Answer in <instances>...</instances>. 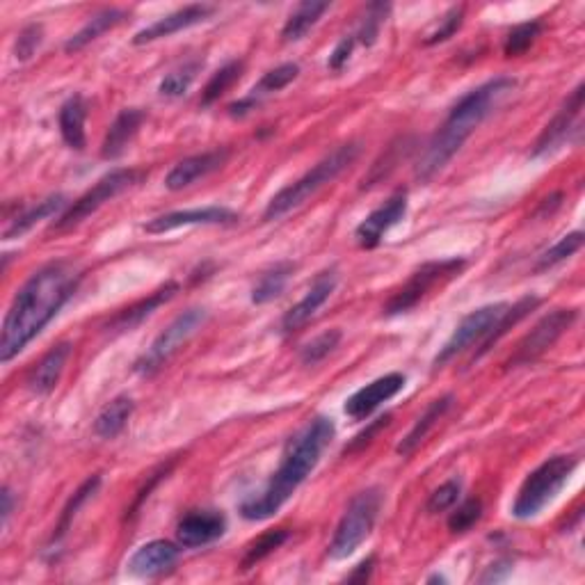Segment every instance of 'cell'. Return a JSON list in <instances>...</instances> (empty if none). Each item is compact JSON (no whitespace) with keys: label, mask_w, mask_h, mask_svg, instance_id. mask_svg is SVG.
<instances>
[{"label":"cell","mask_w":585,"mask_h":585,"mask_svg":"<svg viewBox=\"0 0 585 585\" xmlns=\"http://www.w3.org/2000/svg\"><path fill=\"white\" fill-rule=\"evenodd\" d=\"M243 69L245 64L240 60H231L224 64V67L220 71H215L213 78L208 80L206 87H204V94H202V106H211V103H215L220 99V96L227 94L231 87H234L240 76H243Z\"/></svg>","instance_id":"33"},{"label":"cell","mask_w":585,"mask_h":585,"mask_svg":"<svg viewBox=\"0 0 585 585\" xmlns=\"http://www.w3.org/2000/svg\"><path fill=\"white\" fill-rule=\"evenodd\" d=\"M238 213L224 206H206V208H188V211H174L167 215H158L151 222L144 224L149 234H167V231L181 227H208V224H236Z\"/></svg>","instance_id":"15"},{"label":"cell","mask_w":585,"mask_h":585,"mask_svg":"<svg viewBox=\"0 0 585 585\" xmlns=\"http://www.w3.org/2000/svg\"><path fill=\"white\" fill-rule=\"evenodd\" d=\"M579 460L572 455H556L542 462L538 469L531 471L524 485L519 487V494L512 503V515L517 519H533L556 499L558 492L563 490L567 480L574 474Z\"/></svg>","instance_id":"5"},{"label":"cell","mask_w":585,"mask_h":585,"mask_svg":"<svg viewBox=\"0 0 585 585\" xmlns=\"http://www.w3.org/2000/svg\"><path fill=\"white\" fill-rule=\"evenodd\" d=\"M460 492H462V483L458 478L448 480L442 487H437L435 492L430 494V499L426 503V510L430 515H437V512H444L448 508H453L455 503L460 499Z\"/></svg>","instance_id":"42"},{"label":"cell","mask_w":585,"mask_h":585,"mask_svg":"<svg viewBox=\"0 0 585 585\" xmlns=\"http://www.w3.org/2000/svg\"><path fill=\"white\" fill-rule=\"evenodd\" d=\"M286 540H288V531H284V528L263 533L261 538H256L250 547L245 549V556H243V560H240V567H243V570H252V567L256 563H261L263 558L275 554V551L282 547Z\"/></svg>","instance_id":"36"},{"label":"cell","mask_w":585,"mask_h":585,"mask_svg":"<svg viewBox=\"0 0 585 585\" xmlns=\"http://www.w3.org/2000/svg\"><path fill=\"white\" fill-rule=\"evenodd\" d=\"M67 206V197L64 195H53L44 199V202H39L37 206H32L30 211L16 215V218L12 220L10 227L5 229V240H12L16 236H23L26 231H30L35 224H39L46 218H53V215H58L62 208Z\"/></svg>","instance_id":"29"},{"label":"cell","mask_w":585,"mask_h":585,"mask_svg":"<svg viewBox=\"0 0 585 585\" xmlns=\"http://www.w3.org/2000/svg\"><path fill=\"white\" fill-rule=\"evenodd\" d=\"M480 517H483V503L478 499H469L448 517V528H451V533H467Z\"/></svg>","instance_id":"43"},{"label":"cell","mask_w":585,"mask_h":585,"mask_svg":"<svg viewBox=\"0 0 585 585\" xmlns=\"http://www.w3.org/2000/svg\"><path fill=\"white\" fill-rule=\"evenodd\" d=\"M453 394H446V396H442V398H437V400H432V403L426 407V412H423L419 419H416V423H414V428L407 432L405 435V439L403 442L398 444V455H403V458H407V455H412L416 448H419V444L423 442V439L428 437V432L437 426V421L442 419V416L451 410V405H453Z\"/></svg>","instance_id":"25"},{"label":"cell","mask_w":585,"mask_h":585,"mask_svg":"<svg viewBox=\"0 0 585 585\" xmlns=\"http://www.w3.org/2000/svg\"><path fill=\"white\" fill-rule=\"evenodd\" d=\"M405 387V375L400 373H389L382 375V378L373 380L371 384H366L359 391H355L343 405V412H346L350 419L362 421L368 414H373L382 403H387L389 398H394L398 391H403Z\"/></svg>","instance_id":"16"},{"label":"cell","mask_w":585,"mask_h":585,"mask_svg":"<svg viewBox=\"0 0 585 585\" xmlns=\"http://www.w3.org/2000/svg\"><path fill=\"white\" fill-rule=\"evenodd\" d=\"M227 531V517L220 510H192L176 526V540L181 547L197 549L220 540Z\"/></svg>","instance_id":"13"},{"label":"cell","mask_w":585,"mask_h":585,"mask_svg":"<svg viewBox=\"0 0 585 585\" xmlns=\"http://www.w3.org/2000/svg\"><path fill=\"white\" fill-rule=\"evenodd\" d=\"M179 556H181L179 544H174L170 540L147 542L135 551L131 560H128V572L133 576H140V579H151V576L172 570Z\"/></svg>","instance_id":"19"},{"label":"cell","mask_w":585,"mask_h":585,"mask_svg":"<svg viewBox=\"0 0 585 585\" xmlns=\"http://www.w3.org/2000/svg\"><path fill=\"white\" fill-rule=\"evenodd\" d=\"M506 309H508L506 302H496L471 311L469 316H464L462 323L455 327V332L451 334V339L446 341V346L439 350V355L435 357V368L448 364L451 359L471 350L474 346H480V343L485 341V336L492 332V327L499 323V318L506 314Z\"/></svg>","instance_id":"10"},{"label":"cell","mask_w":585,"mask_h":585,"mask_svg":"<svg viewBox=\"0 0 585 585\" xmlns=\"http://www.w3.org/2000/svg\"><path fill=\"white\" fill-rule=\"evenodd\" d=\"M341 341V332L339 330H327L320 336H316L314 341H309L307 346H302L300 350V362L304 366H316L318 362H323V359L334 352V348L339 346Z\"/></svg>","instance_id":"41"},{"label":"cell","mask_w":585,"mask_h":585,"mask_svg":"<svg viewBox=\"0 0 585 585\" xmlns=\"http://www.w3.org/2000/svg\"><path fill=\"white\" fill-rule=\"evenodd\" d=\"M0 499H3V526L10 522V515L14 510V496L10 492V487H3V494H0Z\"/></svg>","instance_id":"49"},{"label":"cell","mask_w":585,"mask_h":585,"mask_svg":"<svg viewBox=\"0 0 585 585\" xmlns=\"http://www.w3.org/2000/svg\"><path fill=\"white\" fill-rule=\"evenodd\" d=\"M405 213L407 195L405 192H396L394 197H389L380 208H375V211L355 229L357 245L362 247V250H373V247H378L382 236L387 234L391 227H396V224L405 218Z\"/></svg>","instance_id":"14"},{"label":"cell","mask_w":585,"mask_h":585,"mask_svg":"<svg viewBox=\"0 0 585 585\" xmlns=\"http://www.w3.org/2000/svg\"><path fill=\"white\" fill-rule=\"evenodd\" d=\"M334 432V421L327 419V416H316L300 432H295L288 439L282 462H279V469L272 474L268 487L259 496L247 499L240 506V515L250 519V522H263V519L279 512V508L291 499L293 492L311 476V471L318 467L325 448L332 444Z\"/></svg>","instance_id":"2"},{"label":"cell","mask_w":585,"mask_h":585,"mask_svg":"<svg viewBox=\"0 0 585 585\" xmlns=\"http://www.w3.org/2000/svg\"><path fill=\"white\" fill-rule=\"evenodd\" d=\"M467 266L464 259H448V261H430L423 263L419 270L412 272L407 284L394 293L387 304H384V316H400L412 311L439 282H446L458 275V272Z\"/></svg>","instance_id":"8"},{"label":"cell","mask_w":585,"mask_h":585,"mask_svg":"<svg viewBox=\"0 0 585 585\" xmlns=\"http://www.w3.org/2000/svg\"><path fill=\"white\" fill-rule=\"evenodd\" d=\"M147 115L140 108H126L115 117V122L108 128L106 140L101 144V156L106 160H115L124 154L128 144L138 135L140 126L144 124Z\"/></svg>","instance_id":"23"},{"label":"cell","mask_w":585,"mask_h":585,"mask_svg":"<svg viewBox=\"0 0 585 585\" xmlns=\"http://www.w3.org/2000/svg\"><path fill=\"white\" fill-rule=\"evenodd\" d=\"M300 74V67L295 62H286V64H279V67L270 69L268 74H263V78L256 83L250 94L243 96V99L231 103L229 106V115L234 117H243L247 112L254 110L256 106H261L263 99H268L270 94H275L279 90H284L286 85H291L295 78Z\"/></svg>","instance_id":"21"},{"label":"cell","mask_w":585,"mask_h":585,"mask_svg":"<svg viewBox=\"0 0 585 585\" xmlns=\"http://www.w3.org/2000/svg\"><path fill=\"white\" fill-rule=\"evenodd\" d=\"M373 565H375V558H366L364 563L357 565V570L348 576V581H368L371 579V572H373Z\"/></svg>","instance_id":"48"},{"label":"cell","mask_w":585,"mask_h":585,"mask_svg":"<svg viewBox=\"0 0 585 585\" xmlns=\"http://www.w3.org/2000/svg\"><path fill=\"white\" fill-rule=\"evenodd\" d=\"M540 298L538 295H526V298H522L519 302H515L510 307L508 304V309H506V314H503L501 318H499V323H496L494 327H492V332L485 336V341L480 343L478 346V350H476V355H474V359H478V357H483L485 352H490L492 350V346L494 343H499L503 336H506L512 327H515L519 320H524L528 314H531V311H535L540 307Z\"/></svg>","instance_id":"27"},{"label":"cell","mask_w":585,"mask_h":585,"mask_svg":"<svg viewBox=\"0 0 585 585\" xmlns=\"http://www.w3.org/2000/svg\"><path fill=\"white\" fill-rule=\"evenodd\" d=\"M42 35L44 30L42 26H37V23H30V26L23 28L19 32V37H16V44H14V53H16V60H30L35 51L42 44Z\"/></svg>","instance_id":"44"},{"label":"cell","mask_w":585,"mask_h":585,"mask_svg":"<svg viewBox=\"0 0 585 585\" xmlns=\"http://www.w3.org/2000/svg\"><path fill=\"white\" fill-rule=\"evenodd\" d=\"M227 158H229V149H213V151H204V154L183 158L181 163H176L170 170V174H167L165 188L174 192L188 188L195 181L204 179V176H208L215 170H220V167L227 163Z\"/></svg>","instance_id":"20"},{"label":"cell","mask_w":585,"mask_h":585,"mask_svg":"<svg viewBox=\"0 0 585 585\" xmlns=\"http://www.w3.org/2000/svg\"><path fill=\"white\" fill-rule=\"evenodd\" d=\"M330 5L327 3H314V0H307V3H300L295 7V12L288 16L286 26L282 30V39L284 42H300L309 35V30L316 26Z\"/></svg>","instance_id":"31"},{"label":"cell","mask_w":585,"mask_h":585,"mask_svg":"<svg viewBox=\"0 0 585 585\" xmlns=\"http://www.w3.org/2000/svg\"><path fill=\"white\" fill-rule=\"evenodd\" d=\"M133 400L128 396H117L94 421V435L101 439H115L126 428L133 414Z\"/></svg>","instance_id":"30"},{"label":"cell","mask_w":585,"mask_h":585,"mask_svg":"<svg viewBox=\"0 0 585 585\" xmlns=\"http://www.w3.org/2000/svg\"><path fill=\"white\" fill-rule=\"evenodd\" d=\"M389 421H391V414L382 416V419H378V421H373L371 426H368V430H364L362 435H357V437H355V442H352L350 451H355V448H359V446H364V444L371 442V439H373L375 435H378V432H380L382 428H387V426H389Z\"/></svg>","instance_id":"47"},{"label":"cell","mask_w":585,"mask_h":585,"mask_svg":"<svg viewBox=\"0 0 585 585\" xmlns=\"http://www.w3.org/2000/svg\"><path fill=\"white\" fill-rule=\"evenodd\" d=\"M85 119H87V101L80 94H74L71 99L62 103L60 108V133L67 147L83 151L85 138Z\"/></svg>","instance_id":"26"},{"label":"cell","mask_w":585,"mask_h":585,"mask_svg":"<svg viewBox=\"0 0 585 585\" xmlns=\"http://www.w3.org/2000/svg\"><path fill=\"white\" fill-rule=\"evenodd\" d=\"M71 357V343H58L46 355L39 359V364L32 368L28 375V389L35 396H48L51 391L58 387V382L64 373V366H67Z\"/></svg>","instance_id":"22"},{"label":"cell","mask_w":585,"mask_h":585,"mask_svg":"<svg viewBox=\"0 0 585 585\" xmlns=\"http://www.w3.org/2000/svg\"><path fill=\"white\" fill-rule=\"evenodd\" d=\"M140 176L142 174L138 170H115L106 174L92 190H87L83 197H78L76 202L60 215V220L53 224V231H67L78 227L80 222L99 211L103 204L115 199L119 192L135 186V183L140 181Z\"/></svg>","instance_id":"9"},{"label":"cell","mask_w":585,"mask_h":585,"mask_svg":"<svg viewBox=\"0 0 585 585\" xmlns=\"http://www.w3.org/2000/svg\"><path fill=\"white\" fill-rule=\"evenodd\" d=\"M99 485H101V476H92V478H87L85 483L78 487L76 494L71 496L69 503H67V506H64V510H62L60 522H58V526H55V531H53V542H60V540L64 538V535H67L71 522H74V517L78 515V510L83 508V503H85L87 499H90V496H92L96 490H99Z\"/></svg>","instance_id":"35"},{"label":"cell","mask_w":585,"mask_h":585,"mask_svg":"<svg viewBox=\"0 0 585 585\" xmlns=\"http://www.w3.org/2000/svg\"><path fill=\"white\" fill-rule=\"evenodd\" d=\"M213 12H215V7L206 5V3L186 5L183 10H176L172 14H167V16H163V19H158L156 23H151V26L140 30L138 35L133 37V44L142 46V44L156 42V39L176 35V32L192 28V26H197V23L206 21Z\"/></svg>","instance_id":"18"},{"label":"cell","mask_w":585,"mask_h":585,"mask_svg":"<svg viewBox=\"0 0 585 585\" xmlns=\"http://www.w3.org/2000/svg\"><path fill=\"white\" fill-rule=\"evenodd\" d=\"M208 320V311L206 309H188L183 311L181 316H176L170 325L165 327V332L158 334V339L151 343V348L144 352V355L135 362V373L149 375L158 373L170 359L179 352L186 343L195 336L199 330H202L204 323Z\"/></svg>","instance_id":"7"},{"label":"cell","mask_w":585,"mask_h":585,"mask_svg":"<svg viewBox=\"0 0 585 585\" xmlns=\"http://www.w3.org/2000/svg\"><path fill=\"white\" fill-rule=\"evenodd\" d=\"M199 67H202L199 62H190V64H183L181 69L170 71V74L160 80V85H158L160 96H165V99H179V96L186 94L190 90L192 80H195L197 76Z\"/></svg>","instance_id":"37"},{"label":"cell","mask_w":585,"mask_h":585,"mask_svg":"<svg viewBox=\"0 0 585 585\" xmlns=\"http://www.w3.org/2000/svg\"><path fill=\"white\" fill-rule=\"evenodd\" d=\"M540 32H542L540 21H526V23H522V26L512 28L508 39H506V44H503V53H506L508 58L524 55L528 48L535 44V39L540 37Z\"/></svg>","instance_id":"40"},{"label":"cell","mask_w":585,"mask_h":585,"mask_svg":"<svg viewBox=\"0 0 585 585\" xmlns=\"http://www.w3.org/2000/svg\"><path fill=\"white\" fill-rule=\"evenodd\" d=\"M517 83L508 76L494 78L490 83L476 87L467 96H462L458 106L451 110V115L444 122V126L432 135L426 151L419 158L416 165V179L430 181L451 163V158L462 149V144L476 128L485 122L492 112L501 106V101L515 90Z\"/></svg>","instance_id":"3"},{"label":"cell","mask_w":585,"mask_h":585,"mask_svg":"<svg viewBox=\"0 0 585 585\" xmlns=\"http://www.w3.org/2000/svg\"><path fill=\"white\" fill-rule=\"evenodd\" d=\"M462 16H464V7H451V10L446 12V16L442 19V26H439L435 32H430V35L426 37V44L432 46V44H442L446 42L448 37L455 35V30H458L462 26Z\"/></svg>","instance_id":"45"},{"label":"cell","mask_w":585,"mask_h":585,"mask_svg":"<svg viewBox=\"0 0 585 585\" xmlns=\"http://www.w3.org/2000/svg\"><path fill=\"white\" fill-rule=\"evenodd\" d=\"M380 506L382 494L380 490H375V487L359 492L355 499L350 501V506L343 512L341 522L334 531V538L330 544V558L343 560L362 547L368 535H371L375 522H378Z\"/></svg>","instance_id":"6"},{"label":"cell","mask_w":585,"mask_h":585,"mask_svg":"<svg viewBox=\"0 0 585 585\" xmlns=\"http://www.w3.org/2000/svg\"><path fill=\"white\" fill-rule=\"evenodd\" d=\"M293 275V263H277L275 268H270L266 275L259 279V284L252 288V302L254 304H266L270 300L279 298L284 293L288 277Z\"/></svg>","instance_id":"32"},{"label":"cell","mask_w":585,"mask_h":585,"mask_svg":"<svg viewBox=\"0 0 585 585\" xmlns=\"http://www.w3.org/2000/svg\"><path fill=\"white\" fill-rule=\"evenodd\" d=\"M391 7L387 3H373L366 7V14L362 23H359V28L352 32L357 39V44H364V46H373L375 39L380 35V26L384 21H387V12Z\"/></svg>","instance_id":"39"},{"label":"cell","mask_w":585,"mask_h":585,"mask_svg":"<svg viewBox=\"0 0 585 585\" xmlns=\"http://www.w3.org/2000/svg\"><path fill=\"white\" fill-rule=\"evenodd\" d=\"M336 284H339V275H336V270L320 272V275L316 277V282L311 284V288L307 291V295H304L295 307H291L284 314L282 332L288 334V332L300 330V327L307 323V320L314 316L327 300H330Z\"/></svg>","instance_id":"17"},{"label":"cell","mask_w":585,"mask_h":585,"mask_svg":"<svg viewBox=\"0 0 585 585\" xmlns=\"http://www.w3.org/2000/svg\"><path fill=\"white\" fill-rule=\"evenodd\" d=\"M410 144H412L410 138H400V140H396L394 144H389L387 154H382L378 163H375V165L371 167V172H368V176H364L362 188H371V186H375V183H378V181L387 179V176L396 170L400 160H403V158L412 151Z\"/></svg>","instance_id":"34"},{"label":"cell","mask_w":585,"mask_h":585,"mask_svg":"<svg viewBox=\"0 0 585 585\" xmlns=\"http://www.w3.org/2000/svg\"><path fill=\"white\" fill-rule=\"evenodd\" d=\"M576 316H579V311L576 309H556L544 316L540 323L535 325L522 341H519L515 355L506 362V368L528 366V364H533L535 359H540L544 352H547L560 339V336L565 334V330H570Z\"/></svg>","instance_id":"11"},{"label":"cell","mask_w":585,"mask_h":585,"mask_svg":"<svg viewBox=\"0 0 585 585\" xmlns=\"http://www.w3.org/2000/svg\"><path fill=\"white\" fill-rule=\"evenodd\" d=\"M355 44H357V39H355V35H346L341 39L339 44H336V48L332 51V55H330V69H334V71H339V69H343V64H346L348 60H350V55H352V51H355Z\"/></svg>","instance_id":"46"},{"label":"cell","mask_w":585,"mask_h":585,"mask_svg":"<svg viewBox=\"0 0 585 585\" xmlns=\"http://www.w3.org/2000/svg\"><path fill=\"white\" fill-rule=\"evenodd\" d=\"M357 156H359L357 142L341 144L339 149H334L330 156H325L320 163H316L307 174L300 176L298 181L291 183V186H286L284 190H279L277 195L268 202L263 218L266 220L284 218L286 213H291L293 208L302 206L307 199L314 197L320 188H325L327 183H332L336 179V176L346 172L348 167L355 163Z\"/></svg>","instance_id":"4"},{"label":"cell","mask_w":585,"mask_h":585,"mask_svg":"<svg viewBox=\"0 0 585 585\" xmlns=\"http://www.w3.org/2000/svg\"><path fill=\"white\" fill-rule=\"evenodd\" d=\"M583 238H585L583 231H572V234L563 236L554 247H549V250L540 256L535 270L554 268V266H558V263H563L565 259H570V256H574L583 247Z\"/></svg>","instance_id":"38"},{"label":"cell","mask_w":585,"mask_h":585,"mask_svg":"<svg viewBox=\"0 0 585 585\" xmlns=\"http://www.w3.org/2000/svg\"><path fill=\"white\" fill-rule=\"evenodd\" d=\"M80 284V272L67 261H55L39 268L7 311L3 334H0V362L7 364L19 352L42 334L44 327L58 316Z\"/></svg>","instance_id":"1"},{"label":"cell","mask_w":585,"mask_h":585,"mask_svg":"<svg viewBox=\"0 0 585 585\" xmlns=\"http://www.w3.org/2000/svg\"><path fill=\"white\" fill-rule=\"evenodd\" d=\"M583 96H585V87L583 83L576 85V90L567 96L563 101V106L558 108L554 119L544 126V131L540 133V138L535 140L531 156L533 158H542L549 156L558 151L563 144L572 138V133L579 131L581 124V112H583Z\"/></svg>","instance_id":"12"},{"label":"cell","mask_w":585,"mask_h":585,"mask_svg":"<svg viewBox=\"0 0 585 585\" xmlns=\"http://www.w3.org/2000/svg\"><path fill=\"white\" fill-rule=\"evenodd\" d=\"M128 16L126 10H117V7H108V10H101L96 12L90 21L85 23L83 28H80L74 37L69 39L67 44H64V51L67 53H76L80 48H85L90 42H94L96 37H101L103 32L115 28L122 23Z\"/></svg>","instance_id":"28"},{"label":"cell","mask_w":585,"mask_h":585,"mask_svg":"<svg viewBox=\"0 0 585 585\" xmlns=\"http://www.w3.org/2000/svg\"><path fill=\"white\" fill-rule=\"evenodd\" d=\"M176 293H179V284L176 282H167L165 286H160L156 293L149 295V298H144L138 304H133V307L119 311V314L112 318V323L108 325V332H115V334L131 332L133 327H138L144 318H149L151 314H154L158 307H163L165 302H170Z\"/></svg>","instance_id":"24"}]
</instances>
